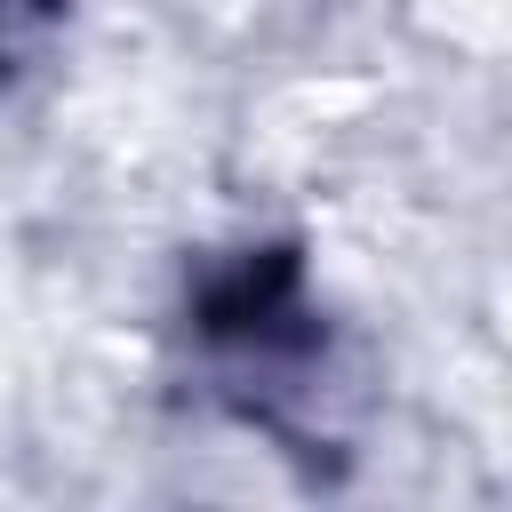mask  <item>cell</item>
I'll return each mask as SVG.
<instances>
[{"instance_id":"cell-1","label":"cell","mask_w":512,"mask_h":512,"mask_svg":"<svg viewBox=\"0 0 512 512\" xmlns=\"http://www.w3.org/2000/svg\"><path fill=\"white\" fill-rule=\"evenodd\" d=\"M48 16H56V0H0V80H8L16 56L48 32Z\"/></svg>"}]
</instances>
